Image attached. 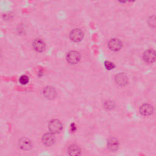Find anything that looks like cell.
<instances>
[{
	"mask_svg": "<svg viewBox=\"0 0 156 156\" xmlns=\"http://www.w3.org/2000/svg\"><path fill=\"white\" fill-rule=\"evenodd\" d=\"M62 124L58 119H54L49 121L48 124V129L50 133L52 134L58 133L62 130Z\"/></svg>",
	"mask_w": 156,
	"mask_h": 156,
	"instance_id": "obj_1",
	"label": "cell"
},
{
	"mask_svg": "<svg viewBox=\"0 0 156 156\" xmlns=\"http://www.w3.org/2000/svg\"><path fill=\"white\" fill-rule=\"evenodd\" d=\"M143 58L145 62L152 63L156 60V52L152 49H148L143 53Z\"/></svg>",
	"mask_w": 156,
	"mask_h": 156,
	"instance_id": "obj_2",
	"label": "cell"
},
{
	"mask_svg": "<svg viewBox=\"0 0 156 156\" xmlns=\"http://www.w3.org/2000/svg\"><path fill=\"white\" fill-rule=\"evenodd\" d=\"M80 58V55L79 52L76 51H71L66 55L67 62L70 64H76L79 62Z\"/></svg>",
	"mask_w": 156,
	"mask_h": 156,
	"instance_id": "obj_3",
	"label": "cell"
},
{
	"mask_svg": "<svg viewBox=\"0 0 156 156\" xmlns=\"http://www.w3.org/2000/svg\"><path fill=\"white\" fill-rule=\"evenodd\" d=\"M83 37V33L80 29H75L71 31L69 34L70 39L74 42H79L82 40Z\"/></svg>",
	"mask_w": 156,
	"mask_h": 156,
	"instance_id": "obj_4",
	"label": "cell"
},
{
	"mask_svg": "<svg viewBox=\"0 0 156 156\" xmlns=\"http://www.w3.org/2000/svg\"><path fill=\"white\" fill-rule=\"evenodd\" d=\"M153 112L154 107L149 104H144L140 107V113L143 116H150L153 113Z\"/></svg>",
	"mask_w": 156,
	"mask_h": 156,
	"instance_id": "obj_5",
	"label": "cell"
},
{
	"mask_svg": "<svg viewBox=\"0 0 156 156\" xmlns=\"http://www.w3.org/2000/svg\"><path fill=\"white\" fill-rule=\"evenodd\" d=\"M108 46L111 51H119L122 47V42L118 38H112L108 43Z\"/></svg>",
	"mask_w": 156,
	"mask_h": 156,
	"instance_id": "obj_6",
	"label": "cell"
},
{
	"mask_svg": "<svg viewBox=\"0 0 156 156\" xmlns=\"http://www.w3.org/2000/svg\"><path fill=\"white\" fill-rule=\"evenodd\" d=\"M43 94L48 99H53L57 95V91L54 88L48 86L43 89Z\"/></svg>",
	"mask_w": 156,
	"mask_h": 156,
	"instance_id": "obj_7",
	"label": "cell"
},
{
	"mask_svg": "<svg viewBox=\"0 0 156 156\" xmlns=\"http://www.w3.org/2000/svg\"><path fill=\"white\" fill-rule=\"evenodd\" d=\"M115 81L118 85L122 87L127 85L128 79H127V76L125 74L119 73L115 76Z\"/></svg>",
	"mask_w": 156,
	"mask_h": 156,
	"instance_id": "obj_8",
	"label": "cell"
},
{
	"mask_svg": "<svg viewBox=\"0 0 156 156\" xmlns=\"http://www.w3.org/2000/svg\"><path fill=\"white\" fill-rule=\"evenodd\" d=\"M41 140L43 144L46 146H50L52 145L55 141L54 136L51 133H47L44 134L42 136Z\"/></svg>",
	"mask_w": 156,
	"mask_h": 156,
	"instance_id": "obj_9",
	"label": "cell"
},
{
	"mask_svg": "<svg viewBox=\"0 0 156 156\" xmlns=\"http://www.w3.org/2000/svg\"><path fill=\"white\" fill-rule=\"evenodd\" d=\"M68 153L69 156H80L81 149L76 144H72L68 147Z\"/></svg>",
	"mask_w": 156,
	"mask_h": 156,
	"instance_id": "obj_10",
	"label": "cell"
},
{
	"mask_svg": "<svg viewBox=\"0 0 156 156\" xmlns=\"http://www.w3.org/2000/svg\"><path fill=\"white\" fill-rule=\"evenodd\" d=\"M19 146L23 150L29 151L32 148V144L29 139L27 138H23L19 140Z\"/></svg>",
	"mask_w": 156,
	"mask_h": 156,
	"instance_id": "obj_11",
	"label": "cell"
},
{
	"mask_svg": "<svg viewBox=\"0 0 156 156\" xmlns=\"http://www.w3.org/2000/svg\"><path fill=\"white\" fill-rule=\"evenodd\" d=\"M107 146L108 149L112 151L115 152L118 149L119 147V141L115 138H110L108 140Z\"/></svg>",
	"mask_w": 156,
	"mask_h": 156,
	"instance_id": "obj_12",
	"label": "cell"
},
{
	"mask_svg": "<svg viewBox=\"0 0 156 156\" xmlns=\"http://www.w3.org/2000/svg\"><path fill=\"white\" fill-rule=\"evenodd\" d=\"M34 49L37 52H43L45 49V43L41 39H35L32 43Z\"/></svg>",
	"mask_w": 156,
	"mask_h": 156,
	"instance_id": "obj_13",
	"label": "cell"
},
{
	"mask_svg": "<svg viewBox=\"0 0 156 156\" xmlns=\"http://www.w3.org/2000/svg\"><path fill=\"white\" fill-rule=\"evenodd\" d=\"M148 24L152 28H156V16H151L148 19Z\"/></svg>",
	"mask_w": 156,
	"mask_h": 156,
	"instance_id": "obj_14",
	"label": "cell"
},
{
	"mask_svg": "<svg viewBox=\"0 0 156 156\" xmlns=\"http://www.w3.org/2000/svg\"><path fill=\"white\" fill-rule=\"evenodd\" d=\"M104 66L105 68L108 70H111L113 69L115 67V65L113 63L110 62V61H106L104 62Z\"/></svg>",
	"mask_w": 156,
	"mask_h": 156,
	"instance_id": "obj_15",
	"label": "cell"
},
{
	"mask_svg": "<svg viewBox=\"0 0 156 156\" xmlns=\"http://www.w3.org/2000/svg\"><path fill=\"white\" fill-rule=\"evenodd\" d=\"M19 81L21 84L25 85L29 82V77L26 75H23L20 77Z\"/></svg>",
	"mask_w": 156,
	"mask_h": 156,
	"instance_id": "obj_16",
	"label": "cell"
},
{
	"mask_svg": "<svg viewBox=\"0 0 156 156\" xmlns=\"http://www.w3.org/2000/svg\"><path fill=\"white\" fill-rule=\"evenodd\" d=\"M114 107V104L112 101H107L105 102V107L107 109H112Z\"/></svg>",
	"mask_w": 156,
	"mask_h": 156,
	"instance_id": "obj_17",
	"label": "cell"
},
{
	"mask_svg": "<svg viewBox=\"0 0 156 156\" xmlns=\"http://www.w3.org/2000/svg\"><path fill=\"white\" fill-rule=\"evenodd\" d=\"M71 131H73V132H74V131L76 130V126H75L74 124H71Z\"/></svg>",
	"mask_w": 156,
	"mask_h": 156,
	"instance_id": "obj_18",
	"label": "cell"
}]
</instances>
